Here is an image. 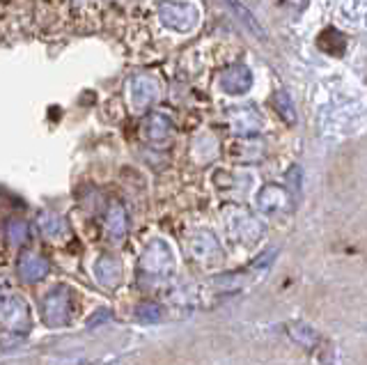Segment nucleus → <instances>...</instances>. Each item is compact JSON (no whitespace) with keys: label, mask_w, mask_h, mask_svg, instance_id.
Masks as SVG:
<instances>
[{"label":"nucleus","mask_w":367,"mask_h":365,"mask_svg":"<svg viewBox=\"0 0 367 365\" xmlns=\"http://www.w3.org/2000/svg\"><path fill=\"white\" fill-rule=\"evenodd\" d=\"M274 106H276V110L282 115V120H285L287 124H294L296 122V108H294V101H291V97L287 95V92H282V90L276 92Z\"/></svg>","instance_id":"9"},{"label":"nucleus","mask_w":367,"mask_h":365,"mask_svg":"<svg viewBox=\"0 0 367 365\" xmlns=\"http://www.w3.org/2000/svg\"><path fill=\"white\" fill-rule=\"evenodd\" d=\"M136 317L145 324H156V322H161L163 311H161V306H156V303H143V306H138Z\"/></svg>","instance_id":"13"},{"label":"nucleus","mask_w":367,"mask_h":365,"mask_svg":"<svg viewBox=\"0 0 367 365\" xmlns=\"http://www.w3.org/2000/svg\"><path fill=\"white\" fill-rule=\"evenodd\" d=\"M221 90L228 92V95H246L252 86V71L243 62L230 64L221 71Z\"/></svg>","instance_id":"2"},{"label":"nucleus","mask_w":367,"mask_h":365,"mask_svg":"<svg viewBox=\"0 0 367 365\" xmlns=\"http://www.w3.org/2000/svg\"><path fill=\"white\" fill-rule=\"evenodd\" d=\"M228 5H230V9L234 14L239 16V21L248 28V30L252 33V35H257V37H262V40H267V33H264V28L260 25V21L255 18V14L250 12V9L241 3V0H228Z\"/></svg>","instance_id":"7"},{"label":"nucleus","mask_w":367,"mask_h":365,"mask_svg":"<svg viewBox=\"0 0 367 365\" xmlns=\"http://www.w3.org/2000/svg\"><path fill=\"white\" fill-rule=\"evenodd\" d=\"M289 333L294 335V338L301 342V344H305V347H313L315 344V340H317V335L308 329V326H301V324H296V326H289Z\"/></svg>","instance_id":"14"},{"label":"nucleus","mask_w":367,"mask_h":365,"mask_svg":"<svg viewBox=\"0 0 367 365\" xmlns=\"http://www.w3.org/2000/svg\"><path fill=\"white\" fill-rule=\"evenodd\" d=\"M230 122H232V129L237 131V134L241 136H246V134H255V131L260 129V113L255 108H239V110H234V113L230 115Z\"/></svg>","instance_id":"6"},{"label":"nucleus","mask_w":367,"mask_h":365,"mask_svg":"<svg viewBox=\"0 0 367 365\" xmlns=\"http://www.w3.org/2000/svg\"><path fill=\"white\" fill-rule=\"evenodd\" d=\"M49 274V262L37 253H23L21 260H18V276H21L25 283H35V280H42Z\"/></svg>","instance_id":"5"},{"label":"nucleus","mask_w":367,"mask_h":365,"mask_svg":"<svg viewBox=\"0 0 367 365\" xmlns=\"http://www.w3.org/2000/svg\"><path fill=\"white\" fill-rule=\"evenodd\" d=\"M5 232H7L9 243H14V246H21V243L28 239V226H25V221H18V219L7 221Z\"/></svg>","instance_id":"11"},{"label":"nucleus","mask_w":367,"mask_h":365,"mask_svg":"<svg viewBox=\"0 0 367 365\" xmlns=\"http://www.w3.org/2000/svg\"><path fill=\"white\" fill-rule=\"evenodd\" d=\"M129 95L136 108H147L158 97V83L152 76H136L129 86Z\"/></svg>","instance_id":"3"},{"label":"nucleus","mask_w":367,"mask_h":365,"mask_svg":"<svg viewBox=\"0 0 367 365\" xmlns=\"http://www.w3.org/2000/svg\"><path fill=\"white\" fill-rule=\"evenodd\" d=\"M147 136L152 140H165L168 136L173 134V124H170V117L163 115V113H154L149 115L147 124H145Z\"/></svg>","instance_id":"8"},{"label":"nucleus","mask_w":367,"mask_h":365,"mask_svg":"<svg viewBox=\"0 0 367 365\" xmlns=\"http://www.w3.org/2000/svg\"><path fill=\"white\" fill-rule=\"evenodd\" d=\"M110 311H99L97 315H92L90 320H88V326H101V322H106V320H110Z\"/></svg>","instance_id":"15"},{"label":"nucleus","mask_w":367,"mask_h":365,"mask_svg":"<svg viewBox=\"0 0 367 365\" xmlns=\"http://www.w3.org/2000/svg\"><path fill=\"white\" fill-rule=\"evenodd\" d=\"M108 230L112 232L115 237H122L127 230V214L122 207H112L108 214Z\"/></svg>","instance_id":"12"},{"label":"nucleus","mask_w":367,"mask_h":365,"mask_svg":"<svg viewBox=\"0 0 367 365\" xmlns=\"http://www.w3.org/2000/svg\"><path fill=\"white\" fill-rule=\"evenodd\" d=\"M40 228L46 237H58L60 232H64V221L58 216V214H51L46 212L40 216Z\"/></svg>","instance_id":"10"},{"label":"nucleus","mask_w":367,"mask_h":365,"mask_svg":"<svg viewBox=\"0 0 367 365\" xmlns=\"http://www.w3.org/2000/svg\"><path fill=\"white\" fill-rule=\"evenodd\" d=\"M69 292L67 289H58L46 299V308H44V317L51 326H62L69 320Z\"/></svg>","instance_id":"4"},{"label":"nucleus","mask_w":367,"mask_h":365,"mask_svg":"<svg viewBox=\"0 0 367 365\" xmlns=\"http://www.w3.org/2000/svg\"><path fill=\"white\" fill-rule=\"evenodd\" d=\"M158 16L161 21L173 28L177 33H191L197 23V9L191 3H175V0H165L158 7Z\"/></svg>","instance_id":"1"}]
</instances>
